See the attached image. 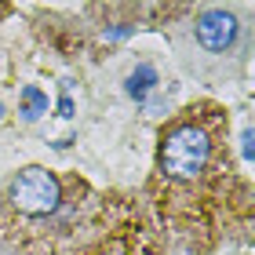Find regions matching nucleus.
Returning a JSON list of instances; mask_svg holds the SVG:
<instances>
[{
    "label": "nucleus",
    "instance_id": "obj_1",
    "mask_svg": "<svg viewBox=\"0 0 255 255\" xmlns=\"http://www.w3.org/2000/svg\"><path fill=\"white\" fill-rule=\"evenodd\" d=\"M234 171L237 168L226 146V113L219 106L201 102L164 128L153 193L164 223L182 245L193 248V237L223 215L230 190L237 186Z\"/></svg>",
    "mask_w": 255,
    "mask_h": 255
},
{
    "label": "nucleus",
    "instance_id": "obj_2",
    "mask_svg": "<svg viewBox=\"0 0 255 255\" xmlns=\"http://www.w3.org/2000/svg\"><path fill=\"white\" fill-rule=\"evenodd\" d=\"M84 182L73 186L66 197V182L48 168H22L0 190V245L18 255H62L73 241L91 226L99 208L95 193H77Z\"/></svg>",
    "mask_w": 255,
    "mask_h": 255
},
{
    "label": "nucleus",
    "instance_id": "obj_3",
    "mask_svg": "<svg viewBox=\"0 0 255 255\" xmlns=\"http://www.w3.org/2000/svg\"><path fill=\"white\" fill-rule=\"evenodd\" d=\"M193 33H197V44L212 55H223L237 44V33H241V22L234 11H223V7H208L197 15L193 22Z\"/></svg>",
    "mask_w": 255,
    "mask_h": 255
},
{
    "label": "nucleus",
    "instance_id": "obj_4",
    "mask_svg": "<svg viewBox=\"0 0 255 255\" xmlns=\"http://www.w3.org/2000/svg\"><path fill=\"white\" fill-rule=\"evenodd\" d=\"M88 255H157V245H153V237H149V226L142 219H135V226L102 237Z\"/></svg>",
    "mask_w": 255,
    "mask_h": 255
},
{
    "label": "nucleus",
    "instance_id": "obj_5",
    "mask_svg": "<svg viewBox=\"0 0 255 255\" xmlns=\"http://www.w3.org/2000/svg\"><path fill=\"white\" fill-rule=\"evenodd\" d=\"M157 88V69L149 66V62H142V66H135V73L128 77V95H131L135 102H142L149 91Z\"/></svg>",
    "mask_w": 255,
    "mask_h": 255
},
{
    "label": "nucleus",
    "instance_id": "obj_6",
    "mask_svg": "<svg viewBox=\"0 0 255 255\" xmlns=\"http://www.w3.org/2000/svg\"><path fill=\"white\" fill-rule=\"evenodd\" d=\"M40 113H48V95H44L37 84H26V88H22V117L37 121Z\"/></svg>",
    "mask_w": 255,
    "mask_h": 255
},
{
    "label": "nucleus",
    "instance_id": "obj_7",
    "mask_svg": "<svg viewBox=\"0 0 255 255\" xmlns=\"http://www.w3.org/2000/svg\"><path fill=\"white\" fill-rule=\"evenodd\" d=\"M245 157H248V160H255V131H252V128L245 131Z\"/></svg>",
    "mask_w": 255,
    "mask_h": 255
},
{
    "label": "nucleus",
    "instance_id": "obj_8",
    "mask_svg": "<svg viewBox=\"0 0 255 255\" xmlns=\"http://www.w3.org/2000/svg\"><path fill=\"white\" fill-rule=\"evenodd\" d=\"M62 117H73V99H69V91H66V95H62Z\"/></svg>",
    "mask_w": 255,
    "mask_h": 255
},
{
    "label": "nucleus",
    "instance_id": "obj_9",
    "mask_svg": "<svg viewBox=\"0 0 255 255\" xmlns=\"http://www.w3.org/2000/svg\"><path fill=\"white\" fill-rule=\"evenodd\" d=\"M0 113H4V110H0Z\"/></svg>",
    "mask_w": 255,
    "mask_h": 255
}]
</instances>
